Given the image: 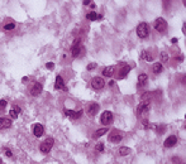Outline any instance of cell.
Listing matches in <instances>:
<instances>
[{"instance_id": "cell-1", "label": "cell", "mask_w": 186, "mask_h": 164, "mask_svg": "<svg viewBox=\"0 0 186 164\" xmlns=\"http://www.w3.org/2000/svg\"><path fill=\"white\" fill-rule=\"evenodd\" d=\"M148 34H149L148 24H147V23H144V22L139 23V24H138V27H137V36H138L139 38L144 39V38H147V37H148Z\"/></svg>"}, {"instance_id": "cell-2", "label": "cell", "mask_w": 186, "mask_h": 164, "mask_svg": "<svg viewBox=\"0 0 186 164\" xmlns=\"http://www.w3.org/2000/svg\"><path fill=\"white\" fill-rule=\"evenodd\" d=\"M53 144H55V140H53V138H47L41 145H39V150L43 153V154H48L50 150L52 149Z\"/></svg>"}, {"instance_id": "cell-3", "label": "cell", "mask_w": 186, "mask_h": 164, "mask_svg": "<svg viewBox=\"0 0 186 164\" xmlns=\"http://www.w3.org/2000/svg\"><path fill=\"white\" fill-rule=\"evenodd\" d=\"M84 54H85V48L81 45V43H80V44H74L71 47V56L74 58L82 57Z\"/></svg>"}, {"instance_id": "cell-4", "label": "cell", "mask_w": 186, "mask_h": 164, "mask_svg": "<svg viewBox=\"0 0 186 164\" xmlns=\"http://www.w3.org/2000/svg\"><path fill=\"white\" fill-rule=\"evenodd\" d=\"M155 29L158 33H165L167 30V22L163 18H157L155 20Z\"/></svg>"}, {"instance_id": "cell-5", "label": "cell", "mask_w": 186, "mask_h": 164, "mask_svg": "<svg viewBox=\"0 0 186 164\" xmlns=\"http://www.w3.org/2000/svg\"><path fill=\"white\" fill-rule=\"evenodd\" d=\"M63 113H65V115H66V116L70 117V119H72V120H77V119H80V117L82 116V110L75 111V110H69V109H65V110H63Z\"/></svg>"}, {"instance_id": "cell-6", "label": "cell", "mask_w": 186, "mask_h": 164, "mask_svg": "<svg viewBox=\"0 0 186 164\" xmlns=\"http://www.w3.org/2000/svg\"><path fill=\"white\" fill-rule=\"evenodd\" d=\"M91 86L94 90H103L104 86H105V81H104V78L101 77H94L91 80Z\"/></svg>"}, {"instance_id": "cell-7", "label": "cell", "mask_w": 186, "mask_h": 164, "mask_svg": "<svg viewBox=\"0 0 186 164\" xmlns=\"http://www.w3.org/2000/svg\"><path fill=\"white\" fill-rule=\"evenodd\" d=\"M151 110V106H149V102H141L139 104V106L137 107V114L138 116H142V115H147Z\"/></svg>"}, {"instance_id": "cell-8", "label": "cell", "mask_w": 186, "mask_h": 164, "mask_svg": "<svg viewBox=\"0 0 186 164\" xmlns=\"http://www.w3.org/2000/svg\"><path fill=\"white\" fill-rule=\"evenodd\" d=\"M113 119H114V117H113L111 111H104L100 116V121H101V124H104V125H109V124H111Z\"/></svg>"}, {"instance_id": "cell-9", "label": "cell", "mask_w": 186, "mask_h": 164, "mask_svg": "<svg viewBox=\"0 0 186 164\" xmlns=\"http://www.w3.org/2000/svg\"><path fill=\"white\" fill-rule=\"evenodd\" d=\"M122 139H123V135L119 133L118 130H113L110 133V135H109V141L114 143V144H119L122 141Z\"/></svg>"}, {"instance_id": "cell-10", "label": "cell", "mask_w": 186, "mask_h": 164, "mask_svg": "<svg viewBox=\"0 0 186 164\" xmlns=\"http://www.w3.org/2000/svg\"><path fill=\"white\" fill-rule=\"evenodd\" d=\"M99 109H100L99 104H96V102H90V104L88 105V107H86V111H88V115L95 116V115L99 113Z\"/></svg>"}, {"instance_id": "cell-11", "label": "cell", "mask_w": 186, "mask_h": 164, "mask_svg": "<svg viewBox=\"0 0 186 164\" xmlns=\"http://www.w3.org/2000/svg\"><path fill=\"white\" fill-rule=\"evenodd\" d=\"M55 88L56 90H63V91H67V87L65 86V82H63V78L57 75L56 76V81H55Z\"/></svg>"}, {"instance_id": "cell-12", "label": "cell", "mask_w": 186, "mask_h": 164, "mask_svg": "<svg viewBox=\"0 0 186 164\" xmlns=\"http://www.w3.org/2000/svg\"><path fill=\"white\" fill-rule=\"evenodd\" d=\"M176 144H177V138L175 135H170L167 139L165 140L163 145H165V148H174Z\"/></svg>"}, {"instance_id": "cell-13", "label": "cell", "mask_w": 186, "mask_h": 164, "mask_svg": "<svg viewBox=\"0 0 186 164\" xmlns=\"http://www.w3.org/2000/svg\"><path fill=\"white\" fill-rule=\"evenodd\" d=\"M42 90H43V86H42V83H39V82H36V83H34V86H33V87H32V90H30V94H32V96L37 97V96H39V95H41Z\"/></svg>"}, {"instance_id": "cell-14", "label": "cell", "mask_w": 186, "mask_h": 164, "mask_svg": "<svg viewBox=\"0 0 186 164\" xmlns=\"http://www.w3.org/2000/svg\"><path fill=\"white\" fill-rule=\"evenodd\" d=\"M44 133V128L42 124H34V126H33V134L37 138H41Z\"/></svg>"}, {"instance_id": "cell-15", "label": "cell", "mask_w": 186, "mask_h": 164, "mask_svg": "<svg viewBox=\"0 0 186 164\" xmlns=\"http://www.w3.org/2000/svg\"><path fill=\"white\" fill-rule=\"evenodd\" d=\"M129 71H130V67H129V66H123V68L118 72L117 80H123V78H125V77H127V75L129 73Z\"/></svg>"}, {"instance_id": "cell-16", "label": "cell", "mask_w": 186, "mask_h": 164, "mask_svg": "<svg viewBox=\"0 0 186 164\" xmlns=\"http://www.w3.org/2000/svg\"><path fill=\"white\" fill-rule=\"evenodd\" d=\"M11 126V120L6 119V117H0V130L9 129Z\"/></svg>"}, {"instance_id": "cell-17", "label": "cell", "mask_w": 186, "mask_h": 164, "mask_svg": "<svg viewBox=\"0 0 186 164\" xmlns=\"http://www.w3.org/2000/svg\"><path fill=\"white\" fill-rule=\"evenodd\" d=\"M21 111H22V109L19 107V106H11V109H10V111H9V114H10V117L11 119H17L18 117V115L21 114Z\"/></svg>"}, {"instance_id": "cell-18", "label": "cell", "mask_w": 186, "mask_h": 164, "mask_svg": "<svg viewBox=\"0 0 186 164\" xmlns=\"http://www.w3.org/2000/svg\"><path fill=\"white\" fill-rule=\"evenodd\" d=\"M147 80H148V76L146 73H141L138 76V87H143L146 86V83H147Z\"/></svg>"}, {"instance_id": "cell-19", "label": "cell", "mask_w": 186, "mask_h": 164, "mask_svg": "<svg viewBox=\"0 0 186 164\" xmlns=\"http://www.w3.org/2000/svg\"><path fill=\"white\" fill-rule=\"evenodd\" d=\"M100 18H101V15H99L98 13H95V11H90V13L86 14V19L90 20V22H95V20H98V19H100Z\"/></svg>"}, {"instance_id": "cell-20", "label": "cell", "mask_w": 186, "mask_h": 164, "mask_svg": "<svg viewBox=\"0 0 186 164\" xmlns=\"http://www.w3.org/2000/svg\"><path fill=\"white\" fill-rule=\"evenodd\" d=\"M114 71H115V67L114 66H109V67H105L104 71H103V75L105 77H111L114 75Z\"/></svg>"}, {"instance_id": "cell-21", "label": "cell", "mask_w": 186, "mask_h": 164, "mask_svg": "<svg viewBox=\"0 0 186 164\" xmlns=\"http://www.w3.org/2000/svg\"><path fill=\"white\" fill-rule=\"evenodd\" d=\"M108 133V129L106 128H103V129H99V130H96L95 133H94V139H98V138H100V136H103L104 134H106Z\"/></svg>"}, {"instance_id": "cell-22", "label": "cell", "mask_w": 186, "mask_h": 164, "mask_svg": "<svg viewBox=\"0 0 186 164\" xmlns=\"http://www.w3.org/2000/svg\"><path fill=\"white\" fill-rule=\"evenodd\" d=\"M118 153H119V155H120V156H125V155L130 154V149L128 147H120V148H119Z\"/></svg>"}, {"instance_id": "cell-23", "label": "cell", "mask_w": 186, "mask_h": 164, "mask_svg": "<svg viewBox=\"0 0 186 164\" xmlns=\"http://www.w3.org/2000/svg\"><path fill=\"white\" fill-rule=\"evenodd\" d=\"M162 70H163V66H162V63L157 62V63H155V64H153V73H156V75L161 73Z\"/></svg>"}, {"instance_id": "cell-24", "label": "cell", "mask_w": 186, "mask_h": 164, "mask_svg": "<svg viewBox=\"0 0 186 164\" xmlns=\"http://www.w3.org/2000/svg\"><path fill=\"white\" fill-rule=\"evenodd\" d=\"M141 58H144V60H146V61H148V62H149V61H153V56L149 54L147 51H143V52H142Z\"/></svg>"}, {"instance_id": "cell-25", "label": "cell", "mask_w": 186, "mask_h": 164, "mask_svg": "<svg viewBox=\"0 0 186 164\" xmlns=\"http://www.w3.org/2000/svg\"><path fill=\"white\" fill-rule=\"evenodd\" d=\"M14 28H15V24L14 23H9V24H5L4 25V30H6V32H8V30H13Z\"/></svg>"}, {"instance_id": "cell-26", "label": "cell", "mask_w": 186, "mask_h": 164, "mask_svg": "<svg viewBox=\"0 0 186 164\" xmlns=\"http://www.w3.org/2000/svg\"><path fill=\"white\" fill-rule=\"evenodd\" d=\"M95 150H96V152H103V150H104V145H103V143H99V144H96Z\"/></svg>"}, {"instance_id": "cell-27", "label": "cell", "mask_w": 186, "mask_h": 164, "mask_svg": "<svg viewBox=\"0 0 186 164\" xmlns=\"http://www.w3.org/2000/svg\"><path fill=\"white\" fill-rule=\"evenodd\" d=\"M6 105H8V102L5 100H0V110H4L6 107Z\"/></svg>"}, {"instance_id": "cell-28", "label": "cell", "mask_w": 186, "mask_h": 164, "mask_svg": "<svg viewBox=\"0 0 186 164\" xmlns=\"http://www.w3.org/2000/svg\"><path fill=\"white\" fill-rule=\"evenodd\" d=\"M4 154L8 156V158H11V156H13V153H11L10 149H5V150H4Z\"/></svg>"}, {"instance_id": "cell-29", "label": "cell", "mask_w": 186, "mask_h": 164, "mask_svg": "<svg viewBox=\"0 0 186 164\" xmlns=\"http://www.w3.org/2000/svg\"><path fill=\"white\" fill-rule=\"evenodd\" d=\"M46 67H47L48 70H53V68H55V63H53V62H48L47 64H46Z\"/></svg>"}, {"instance_id": "cell-30", "label": "cell", "mask_w": 186, "mask_h": 164, "mask_svg": "<svg viewBox=\"0 0 186 164\" xmlns=\"http://www.w3.org/2000/svg\"><path fill=\"white\" fill-rule=\"evenodd\" d=\"M94 68H96V63H90V64H88V70L89 71L94 70Z\"/></svg>"}, {"instance_id": "cell-31", "label": "cell", "mask_w": 186, "mask_h": 164, "mask_svg": "<svg viewBox=\"0 0 186 164\" xmlns=\"http://www.w3.org/2000/svg\"><path fill=\"white\" fill-rule=\"evenodd\" d=\"M92 2H91V0H84V2H82V4L84 5H90Z\"/></svg>"}, {"instance_id": "cell-32", "label": "cell", "mask_w": 186, "mask_h": 164, "mask_svg": "<svg viewBox=\"0 0 186 164\" xmlns=\"http://www.w3.org/2000/svg\"><path fill=\"white\" fill-rule=\"evenodd\" d=\"M162 58H163V61H167V54H166V52H162Z\"/></svg>"}, {"instance_id": "cell-33", "label": "cell", "mask_w": 186, "mask_h": 164, "mask_svg": "<svg viewBox=\"0 0 186 164\" xmlns=\"http://www.w3.org/2000/svg\"><path fill=\"white\" fill-rule=\"evenodd\" d=\"M171 42L174 43V44H175V43H177V38H172V39H171Z\"/></svg>"}, {"instance_id": "cell-34", "label": "cell", "mask_w": 186, "mask_h": 164, "mask_svg": "<svg viewBox=\"0 0 186 164\" xmlns=\"http://www.w3.org/2000/svg\"><path fill=\"white\" fill-rule=\"evenodd\" d=\"M28 81V77H23V82H27Z\"/></svg>"}, {"instance_id": "cell-35", "label": "cell", "mask_w": 186, "mask_h": 164, "mask_svg": "<svg viewBox=\"0 0 186 164\" xmlns=\"http://www.w3.org/2000/svg\"><path fill=\"white\" fill-rule=\"evenodd\" d=\"M2 163H3V160H2V159H0V164H2Z\"/></svg>"}]
</instances>
